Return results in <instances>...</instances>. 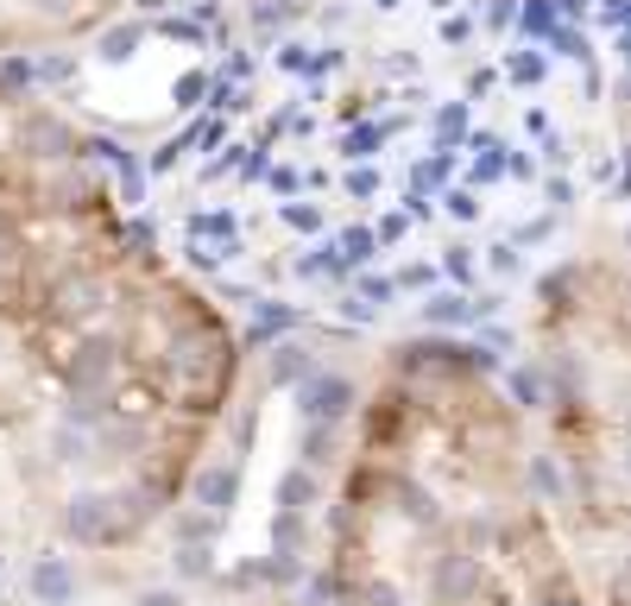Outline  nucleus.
I'll use <instances>...</instances> for the list:
<instances>
[{
    "mask_svg": "<svg viewBox=\"0 0 631 606\" xmlns=\"http://www.w3.org/2000/svg\"><path fill=\"white\" fill-rule=\"evenodd\" d=\"M297 13H303V0H253V32H278V26H291Z\"/></svg>",
    "mask_w": 631,
    "mask_h": 606,
    "instance_id": "obj_16",
    "label": "nucleus"
},
{
    "mask_svg": "<svg viewBox=\"0 0 631 606\" xmlns=\"http://www.w3.org/2000/svg\"><path fill=\"white\" fill-rule=\"evenodd\" d=\"M139 606H183V600H178V594H146Z\"/></svg>",
    "mask_w": 631,
    "mask_h": 606,
    "instance_id": "obj_54",
    "label": "nucleus"
},
{
    "mask_svg": "<svg viewBox=\"0 0 631 606\" xmlns=\"http://www.w3.org/2000/svg\"><path fill=\"white\" fill-rule=\"evenodd\" d=\"M139 7H158V0H139Z\"/></svg>",
    "mask_w": 631,
    "mask_h": 606,
    "instance_id": "obj_58",
    "label": "nucleus"
},
{
    "mask_svg": "<svg viewBox=\"0 0 631 606\" xmlns=\"http://www.w3.org/2000/svg\"><path fill=\"white\" fill-rule=\"evenodd\" d=\"M139 44H146V26H139V20L108 26V32H101V44H96V58H101V63H127Z\"/></svg>",
    "mask_w": 631,
    "mask_h": 606,
    "instance_id": "obj_11",
    "label": "nucleus"
},
{
    "mask_svg": "<svg viewBox=\"0 0 631 606\" xmlns=\"http://www.w3.org/2000/svg\"><path fill=\"white\" fill-rule=\"evenodd\" d=\"M468 115L473 101H442L435 108V152H468Z\"/></svg>",
    "mask_w": 631,
    "mask_h": 606,
    "instance_id": "obj_7",
    "label": "nucleus"
},
{
    "mask_svg": "<svg viewBox=\"0 0 631 606\" xmlns=\"http://www.w3.org/2000/svg\"><path fill=\"white\" fill-rule=\"evenodd\" d=\"M398 291V285H392V278H360V304H373V310H379V304H385V297H392Z\"/></svg>",
    "mask_w": 631,
    "mask_h": 606,
    "instance_id": "obj_40",
    "label": "nucleus"
},
{
    "mask_svg": "<svg viewBox=\"0 0 631 606\" xmlns=\"http://www.w3.org/2000/svg\"><path fill=\"white\" fill-rule=\"evenodd\" d=\"M423 322H430V329H461V322H480V304H473L468 291H435L430 304H423Z\"/></svg>",
    "mask_w": 631,
    "mask_h": 606,
    "instance_id": "obj_6",
    "label": "nucleus"
},
{
    "mask_svg": "<svg viewBox=\"0 0 631 606\" xmlns=\"http://www.w3.org/2000/svg\"><path fill=\"white\" fill-rule=\"evenodd\" d=\"M531 487L543 493V499H562V468H555V461H543V455H537V461H531Z\"/></svg>",
    "mask_w": 631,
    "mask_h": 606,
    "instance_id": "obj_32",
    "label": "nucleus"
},
{
    "mask_svg": "<svg viewBox=\"0 0 631 606\" xmlns=\"http://www.w3.org/2000/svg\"><path fill=\"white\" fill-rule=\"evenodd\" d=\"M20 146L32 158H70V152H77L70 127H63V120H51V115H26L20 120Z\"/></svg>",
    "mask_w": 631,
    "mask_h": 606,
    "instance_id": "obj_2",
    "label": "nucleus"
},
{
    "mask_svg": "<svg viewBox=\"0 0 631 606\" xmlns=\"http://www.w3.org/2000/svg\"><path fill=\"white\" fill-rule=\"evenodd\" d=\"M555 20H562V13H555V0H524V13H518V32L543 44V39L555 32Z\"/></svg>",
    "mask_w": 631,
    "mask_h": 606,
    "instance_id": "obj_15",
    "label": "nucleus"
},
{
    "mask_svg": "<svg viewBox=\"0 0 631 606\" xmlns=\"http://www.w3.org/2000/svg\"><path fill=\"white\" fill-rule=\"evenodd\" d=\"M524 127H531L537 139H550V115H543V108H531V115H524Z\"/></svg>",
    "mask_w": 631,
    "mask_h": 606,
    "instance_id": "obj_53",
    "label": "nucleus"
},
{
    "mask_svg": "<svg viewBox=\"0 0 631 606\" xmlns=\"http://www.w3.org/2000/svg\"><path fill=\"white\" fill-rule=\"evenodd\" d=\"M468 152L487 158V152H505V146H499V133H468Z\"/></svg>",
    "mask_w": 631,
    "mask_h": 606,
    "instance_id": "obj_45",
    "label": "nucleus"
},
{
    "mask_svg": "<svg viewBox=\"0 0 631 606\" xmlns=\"http://www.w3.org/2000/svg\"><path fill=\"white\" fill-rule=\"evenodd\" d=\"M197 499H202L209 511H228V506H234V499H240V468H234V461L202 468V474H197Z\"/></svg>",
    "mask_w": 631,
    "mask_h": 606,
    "instance_id": "obj_5",
    "label": "nucleus"
},
{
    "mask_svg": "<svg viewBox=\"0 0 631 606\" xmlns=\"http://www.w3.org/2000/svg\"><path fill=\"white\" fill-rule=\"evenodd\" d=\"M518 13H524V0H493V7H487V32H505V26H518Z\"/></svg>",
    "mask_w": 631,
    "mask_h": 606,
    "instance_id": "obj_35",
    "label": "nucleus"
},
{
    "mask_svg": "<svg viewBox=\"0 0 631 606\" xmlns=\"http://www.w3.org/2000/svg\"><path fill=\"white\" fill-rule=\"evenodd\" d=\"M430 266H404V278H398V285H411V291H423V285H430Z\"/></svg>",
    "mask_w": 631,
    "mask_h": 606,
    "instance_id": "obj_50",
    "label": "nucleus"
},
{
    "mask_svg": "<svg viewBox=\"0 0 631 606\" xmlns=\"http://www.w3.org/2000/svg\"><path fill=\"white\" fill-rule=\"evenodd\" d=\"M411 209H392V216H385V221H379V228H373V235H379V247H392V240H404V235H411Z\"/></svg>",
    "mask_w": 631,
    "mask_h": 606,
    "instance_id": "obj_34",
    "label": "nucleus"
},
{
    "mask_svg": "<svg viewBox=\"0 0 631 606\" xmlns=\"http://www.w3.org/2000/svg\"><path fill=\"white\" fill-rule=\"evenodd\" d=\"M468 39H473L468 13H442V44H468Z\"/></svg>",
    "mask_w": 631,
    "mask_h": 606,
    "instance_id": "obj_39",
    "label": "nucleus"
},
{
    "mask_svg": "<svg viewBox=\"0 0 631 606\" xmlns=\"http://www.w3.org/2000/svg\"><path fill=\"white\" fill-rule=\"evenodd\" d=\"M454 158H461V152H430V158H417V165H411V190H417V196H430L435 183L454 171Z\"/></svg>",
    "mask_w": 631,
    "mask_h": 606,
    "instance_id": "obj_18",
    "label": "nucleus"
},
{
    "mask_svg": "<svg viewBox=\"0 0 631 606\" xmlns=\"http://www.w3.org/2000/svg\"><path fill=\"white\" fill-rule=\"evenodd\" d=\"M512 171V158L505 152H487V158H473V171H468V183L480 190V183H499V177Z\"/></svg>",
    "mask_w": 631,
    "mask_h": 606,
    "instance_id": "obj_30",
    "label": "nucleus"
},
{
    "mask_svg": "<svg viewBox=\"0 0 631 606\" xmlns=\"http://www.w3.org/2000/svg\"><path fill=\"white\" fill-rule=\"evenodd\" d=\"M77 77V58H39V82L51 89V82H70Z\"/></svg>",
    "mask_w": 631,
    "mask_h": 606,
    "instance_id": "obj_37",
    "label": "nucleus"
},
{
    "mask_svg": "<svg viewBox=\"0 0 631 606\" xmlns=\"http://www.w3.org/2000/svg\"><path fill=\"white\" fill-rule=\"evenodd\" d=\"M190 133H197V146H202V152H216L221 139H228V127H221V120H197Z\"/></svg>",
    "mask_w": 631,
    "mask_h": 606,
    "instance_id": "obj_43",
    "label": "nucleus"
},
{
    "mask_svg": "<svg viewBox=\"0 0 631 606\" xmlns=\"http://www.w3.org/2000/svg\"><path fill=\"white\" fill-rule=\"evenodd\" d=\"M392 133H398V120H360V127H348L341 152H348V165H367V158H373Z\"/></svg>",
    "mask_w": 631,
    "mask_h": 606,
    "instance_id": "obj_9",
    "label": "nucleus"
},
{
    "mask_svg": "<svg viewBox=\"0 0 631 606\" xmlns=\"http://www.w3.org/2000/svg\"><path fill=\"white\" fill-rule=\"evenodd\" d=\"M543 202H550V209H569V202H574V183H569V177H550V183H543Z\"/></svg>",
    "mask_w": 631,
    "mask_h": 606,
    "instance_id": "obj_44",
    "label": "nucleus"
},
{
    "mask_svg": "<svg viewBox=\"0 0 631 606\" xmlns=\"http://www.w3.org/2000/svg\"><path fill=\"white\" fill-rule=\"evenodd\" d=\"M537 297H543V304H569V297H574V266L543 272V278H537Z\"/></svg>",
    "mask_w": 631,
    "mask_h": 606,
    "instance_id": "obj_26",
    "label": "nucleus"
},
{
    "mask_svg": "<svg viewBox=\"0 0 631 606\" xmlns=\"http://www.w3.org/2000/svg\"><path fill=\"white\" fill-rule=\"evenodd\" d=\"M550 235H555V209L537 216V221H524V228H518V247H537V240H550Z\"/></svg>",
    "mask_w": 631,
    "mask_h": 606,
    "instance_id": "obj_38",
    "label": "nucleus"
},
{
    "mask_svg": "<svg viewBox=\"0 0 631 606\" xmlns=\"http://www.w3.org/2000/svg\"><path fill=\"white\" fill-rule=\"evenodd\" d=\"M373 606H398V587L392 582H373V594H367Z\"/></svg>",
    "mask_w": 631,
    "mask_h": 606,
    "instance_id": "obj_51",
    "label": "nucleus"
},
{
    "mask_svg": "<svg viewBox=\"0 0 631 606\" xmlns=\"http://www.w3.org/2000/svg\"><path fill=\"white\" fill-rule=\"evenodd\" d=\"M32 82H39V63L32 58H0V89H7V96H26Z\"/></svg>",
    "mask_w": 631,
    "mask_h": 606,
    "instance_id": "obj_19",
    "label": "nucleus"
},
{
    "mask_svg": "<svg viewBox=\"0 0 631 606\" xmlns=\"http://www.w3.org/2000/svg\"><path fill=\"white\" fill-rule=\"evenodd\" d=\"M625 474H631V455H625Z\"/></svg>",
    "mask_w": 631,
    "mask_h": 606,
    "instance_id": "obj_59",
    "label": "nucleus"
},
{
    "mask_svg": "<svg viewBox=\"0 0 631 606\" xmlns=\"http://www.w3.org/2000/svg\"><path fill=\"white\" fill-rule=\"evenodd\" d=\"M221 77H234V82L253 77V58H247V51H240V58H228V70H221Z\"/></svg>",
    "mask_w": 631,
    "mask_h": 606,
    "instance_id": "obj_52",
    "label": "nucleus"
},
{
    "mask_svg": "<svg viewBox=\"0 0 631 606\" xmlns=\"http://www.w3.org/2000/svg\"><path fill=\"white\" fill-rule=\"evenodd\" d=\"M297 405H303V417H310V424H335V417L354 405V386H348V379H335V372H322V379H303Z\"/></svg>",
    "mask_w": 631,
    "mask_h": 606,
    "instance_id": "obj_1",
    "label": "nucleus"
},
{
    "mask_svg": "<svg viewBox=\"0 0 631 606\" xmlns=\"http://www.w3.org/2000/svg\"><path fill=\"white\" fill-rule=\"evenodd\" d=\"M120 240H127V247H152V240H158V221L133 216V221H127V235H120Z\"/></svg>",
    "mask_w": 631,
    "mask_h": 606,
    "instance_id": "obj_42",
    "label": "nucleus"
},
{
    "mask_svg": "<svg viewBox=\"0 0 631 606\" xmlns=\"http://www.w3.org/2000/svg\"><path fill=\"white\" fill-rule=\"evenodd\" d=\"M473 587H480V563H473V556H454V563H442L435 568V594H442V600H468Z\"/></svg>",
    "mask_w": 631,
    "mask_h": 606,
    "instance_id": "obj_10",
    "label": "nucleus"
},
{
    "mask_svg": "<svg viewBox=\"0 0 631 606\" xmlns=\"http://www.w3.org/2000/svg\"><path fill=\"white\" fill-rule=\"evenodd\" d=\"M487 266H493L499 278H518V272H524V254H518V240H499V247H487Z\"/></svg>",
    "mask_w": 631,
    "mask_h": 606,
    "instance_id": "obj_28",
    "label": "nucleus"
},
{
    "mask_svg": "<svg viewBox=\"0 0 631 606\" xmlns=\"http://www.w3.org/2000/svg\"><path fill=\"white\" fill-rule=\"evenodd\" d=\"M190 235H209V240H221V247H240V221L228 216V209H209V216H190Z\"/></svg>",
    "mask_w": 631,
    "mask_h": 606,
    "instance_id": "obj_17",
    "label": "nucleus"
},
{
    "mask_svg": "<svg viewBox=\"0 0 631 606\" xmlns=\"http://www.w3.org/2000/svg\"><path fill=\"white\" fill-rule=\"evenodd\" d=\"M32 594H39V606H70L77 600V568L63 563V556H39V568H32Z\"/></svg>",
    "mask_w": 631,
    "mask_h": 606,
    "instance_id": "obj_3",
    "label": "nucleus"
},
{
    "mask_svg": "<svg viewBox=\"0 0 631 606\" xmlns=\"http://www.w3.org/2000/svg\"><path fill=\"white\" fill-rule=\"evenodd\" d=\"M625 240H631V228H625Z\"/></svg>",
    "mask_w": 631,
    "mask_h": 606,
    "instance_id": "obj_60",
    "label": "nucleus"
},
{
    "mask_svg": "<svg viewBox=\"0 0 631 606\" xmlns=\"http://www.w3.org/2000/svg\"><path fill=\"white\" fill-rule=\"evenodd\" d=\"M600 26L607 32H631V0H600Z\"/></svg>",
    "mask_w": 631,
    "mask_h": 606,
    "instance_id": "obj_36",
    "label": "nucleus"
},
{
    "mask_svg": "<svg viewBox=\"0 0 631 606\" xmlns=\"http://www.w3.org/2000/svg\"><path fill=\"white\" fill-rule=\"evenodd\" d=\"M278 63H284L291 77H329V70H322V51H303V44H284Z\"/></svg>",
    "mask_w": 631,
    "mask_h": 606,
    "instance_id": "obj_24",
    "label": "nucleus"
},
{
    "mask_svg": "<svg viewBox=\"0 0 631 606\" xmlns=\"http://www.w3.org/2000/svg\"><path fill=\"white\" fill-rule=\"evenodd\" d=\"M505 386H512V398L524 405V411H543V379H537L531 367H512L505 372Z\"/></svg>",
    "mask_w": 631,
    "mask_h": 606,
    "instance_id": "obj_20",
    "label": "nucleus"
},
{
    "mask_svg": "<svg viewBox=\"0 0 631 606\" xmlns=\"http://www.w3.org/2000/svg\"><path fill=\"white\" fill-rule=\"evenodd\" d=\"M543 165H569V146H562V133L543 139Z\"/></svg>",
    "mask_w": 631,
    "mask_h": 606,
    "instance_id": "obj_46",
    "label": "nucleus"
},
{
    "mask_svg": "<svg viewBox=\"0 0 631 606\" xmlns=\"http://www.w3.org/2000/svg\"><path fill=\"white\" fill-rule=\"evenodd\" d=\"M543 51H555L562 63H593V44H588V32H581V26H569V20H555V32L543 39Z\"/></svg>",
    "mask_w": 631,
    "mask_h": 606,
    "instance_id": "obj_12",
    "label": "nucleus"
},
{
    "mask_svg": "<svg viewBox=\"0 0 631 606\" xmlns=\"http://www.w3.org/2000/svg\"><path fill=\"white\" fill-rule=\"evenodd\" d=\"M278 216H284V228H297V235H316V228H322V209H316V202H284Z\"/></svg>",
    "mask_w": 631,
    "mask_h": 606,
    "instance_id": "obj_29",
    "label": "nucleus"
},
{
    "mask_svg": "<svg viewBox=\"0 0 631 606\" xmlns=\"http://www.w3.org/2000/svg\"><path fill=\"white\" fill-rule=\"evenodd\" d=\"M612 177H619V158H593V183H612Z\"/></svg>",
    "mask_w": 631,
    "mask_h": 606,
    "instance_id": "obj_49",
    "label": "nucleus"
},
{
    "mask_svg": "<svg viewBox=\"0 0 631 606\" xmlns=\"http://www.w3.org/2000/svg\"><path fill=\"white\" fill-rule=\"evenodd\" d=\"M114 171H120V196H127V202H139V196H146V165H139V158L127 152V158L114 165Z\"/></svg>",
    "mask_w": 631,
    "mask_h": 606,
    "instance_id": "obj_31",
    "label": "nucleus"
},
{
    "mask_svg": "<svg viewBox=\"0 0 631 606\" xmlns=\"http://www.w3.org/2000/svg\"><path fill=\"white\" fill-rule=\"evenodd\" d=\"M537 606H574V594H543Z\"/></svg>",
    "mask_w": 631,
    "mask_h": 606,
    "instance_id": "obj_55",
    "label": "nucleus"
},
{
    "mask_svg": "<svg viewBox=\"0 0 631 606\" xmlns=\"http://www.w3.org/2000/svg\"><path fill=\"white\" fill-rule=\"evenodd\" d=\"M442 272L454 278V291L473 285V247H449V254H442Z\"/></svg>",
    "mask_w": 631,
    "mask_h": 606,
    "instance_id": "obj_33",
    "label": "nucleus"
},
{
    "mask_svg": "<svg viewBox=\"0 0 631 606\" xmlns=\"http://www.w3.org/2000/svg\"><path fill=\"white\" fill-rule=\"evenodd\" d=\"M171 96H178V108H202V96H216V77L209 70H183Z\"/></svg>",
    "mask_w": 631,
    "mask_h": 606,
    "instance_id": "obj_22",
    "label": "nucleus"
},
{
    "mask_svg": "<svg viewBox=\"0 0 631 606\" xmlns=\"http://www.w3.org/2000/svg\"><path fill=\"white\" fill-rule=\"evenodd\" d=\"M480 196H473V183H461V190H442V216H454V221H480Z\"/></svg>",
    "mask_w": 631,
    "mask_h": 606,
    "instance_id": "obj_23",
    "label": "nucleus"
},
{
    "mask_svg": "<svg viewBox=\"0 0 631 606\" xmlns=\"http://www.w3.org/2000/svg\"><path fill=\"white\" fill-rule=\"evenodd\" d=\"M266 183H272V190H278V196H291V190H297V171H291V165H278V171H272V177H266Z\"/></svg>",
    "mask_w": 631,
    "mask_h": 606,
    "instance_id": "obj_47",
    "label": "nucleus"
},
{
    "mask_svg": "<svg viewBox=\"0 0 631 606\" xmlns=\"http://www.w3.org/2000/svg\"><path fill=\"white\" fill-rule=\"evenodd\" d=\"M379 190H385V177H379L373 165H348V196H354V202H373Z\"/></svg>",
    "mask_w": 631,
    "mask_h": 606,
    "instance_id": "obj_25",
    "label": "nucleus"
},
{
    "mask_svg": "<svg viewBox=\"0 0 631 606\" xmlns=\"http://www.w3.org/2000/svg\"><path fill=\"white\" fill-rule=\"evenodd\" d=\"M303 322V310H291V304H272V297H259V316H253V329H247V341L253 348H266V341H278L284 329H297Z\"/></svg>",
    "mask_w": 631,
    "mask_h": 606,
    "instance_id": "obj_8",
    "label": "nucleus"
},
{
    "mask_svg": "<svg viewBox=\"0 0 631 606\" xmlns=\"http://www.w3.org/2000/svg\"><path fill=\"white\" fill-rule=\"evenodd\" d=\"M543 77H550V58H543V51H505V82H518V89H537Z\"/></svg>",
    "mask_w": 631,
    "mask_h": 606,
    "instance_id": "obj_14",
    "label": "nucleus"
},
{
    "mask_svg": "<svg viewBox=\"0 0 631 606\" xmlns=\"http://www.w3.org/2000/svg\"><path fill=\"white\" fill-rule=\"evenodd\" d=\"M435 13H461V0H430Z\"/></svg>",
    "mask_w": 631,
    "mask_h": 606,
    "instance_id": "obj_56",
    "label": "nucleus"
},
{
    "mask_svg": "<svg viewBox=\"0 0 631 606\" xmlns=\"http://www.w3.org/2000/svg\"><path fill=\"white\" fill-rule=\"evenodd\" d=\"M158 32H164V39H183V44H202V26L197 20H158Z\"/></svg>",
    "mask_w": 631,
    "mask_h": 606,
    "instance_id": "obj_41",
    "label": "nucleus"
},
{
    "mask_svg": "<svg viewBox=\"0 0 631 606\" xmlns=\"http://www.w3.org/2000/svg\"><path fill=\"white\" fill-rule=\"evenodd\" d=\"M619 196H625V202H631V165H625V177H619Z\"/></svg>",
    "mask_w": 631,
    "mask_h": 606,
    "instance_id": "obj_57",
    "label": "nucleus"
},
{
    "mask_svg": "<svg viewBox=\"0 0 631 606\" xmlns=\"http://www.w3.org/2000/svg\"><path fill=\"white\" fill-rule=\"evenodd\" d=\"M379 254V235L373 228H348V235H335V259H341V272H360L367 259Z\"/></svg>",
    "mask_w": 631,
    "mask_h": 606,
    "instance_id": "obj_13",
    "label": "nucleus"
},
{
    "mask_svg": "<svg viewBox=\"0 0 631 606\" xmlns=\"http://www.w3.org/2000/svg\"><path fill=\"white\" fill-rule=\"evenodd\" d=\"M272 379H278V386H297V379H316V372H310V354H303V348H278V360H272Z\"/></svg>",
    "mask_w": 631,
    "mask_h": 606,
    "instance_id": "obj_21",
    "label": "nucleus"
},
{
    "mask_svg": "<svg viewBox=\"0 0 631 606\" xmlns=\"http://www.w3.org/2000/svg\"><path fill=\"white\" fill-rule=\"evenodd\" d=\"M278 499H284V511H303L316 499V480L310 474H284V487H278Z\"/></svg>",
    "mask_w": 631,
    "mask_h": 606,
    "instance_id": "obj_27",
    "label": "nucleus"
},
{
    "mask_svg": "<svg viewBox=\"0 0 631 606\" xmlns=\"http://www.w3.org/2000/svg\"><path fill=\"white\" fill-rule=\"evenodd\" d=\"M555 13H562L569 26H581V20H588V0H555Z\"/></svg>",
    "mask_w": 631,
    "mask_h": 606,
    "instance_id": "obj_48",
    "label": "nucleus"
},
{
    "mask_svg": "<svg viewBox=\"0 0 631 606\" xmlns=\"http://www.w3.org/2000/svg\"><path fill=\"white\" fill-rule=\"evenodd\" d=\"M63 525H70V537H77V544H101V537H108V499H96V493L70 499Z\"/></svg>",
    "mask_w": 631,
    "mask_h": 606,
    "instance_id": "obj_4",
    "label": "nucleus"
}]
</instances>
